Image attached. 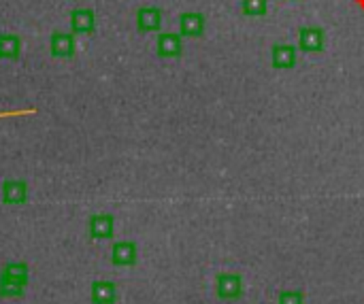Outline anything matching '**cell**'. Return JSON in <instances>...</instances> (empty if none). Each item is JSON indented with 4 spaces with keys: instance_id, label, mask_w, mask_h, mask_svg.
<instances>
[{
    "instance_id": "obj_13",
    "label": "cell",
    "mask_w": 364,
    "mask_h": 304,
    "mask_svg": "<svg viewBox=\"0 0 364 304\" xmlns=\"http://www.w3.org/2000/svg\"><path fill=\"white\" fill-rule=\"evenodd\" d=\"M0 276H7V278H13V281H19V283L28 285L30 268H28V264H23V262H9L3 268V274H0Z\"/></svg>"
},
{
    "instance_id": "obj_5",
    "label": "cell",
    "mask_w": 364,
    "mask_h": 304,
    "mask_svg": "<svg viewBox=\"0 0 364 304\" xmlns=\"http://www.w3.org/2000/svg\"><path fill=\"white\" fill-rule=\"evenodd\" d=\"M113 217L107 215V213H101V215H94L90 219V236L101 241V239H111L113 236Z\"/></svg>"
},
{
    "instance_id": "obj_10",
    "label": "cell",
    "mask_w": 364,
    "mask_h": 304,
    "mask_svg": "<svg viewBox=\"0 0 364 304\" xmlns=\"http://www.w3.org/2000/svg\"><path fill=\"white\" fill-rule=\"evenodd\" d=\"M28 196V188L23 181H7L3 185V200L7 205H21Z\"/></svg>"
},
{
    "instance_id": "obj_2",
    "label": "cell",
    "mask_w": 364,
    "mask_h": 304,
    "mask_svg": "<svg viewBox=\"0 0 364 304\" xmlns=\"http://www.w3.org/2000/svg\"><path fill=\"white\" fill-rule=\"evenodd\" d=\"M299 47L307 54H318L324 49V30L322 28H313V26H307V28H301L299 32Z\"/></svg>"
},
{
    "instance_id": "obj_7",
    "label": "cell",
    "mask_w": 364,
    "mask_h": 304,
    "mask_svg": "<svg viewBox=\"0 0 364 304\" xmlns=\"http://www.w3.org/2000/svg\"><path fill=\"white\" fill-rule=\"evenodd\" d=\"M181 37H201L205 30V17L201 13H183L179 19Z\"/></svg>"
},
{
    "instance_id": "obj_6",
    "label": "cell",
    "mask_w": 364,
    "mask_h": 304,
    "mask_svg": "<svg viewBox=\"0 0 364 304\" xmlns=\"http://www.w3.org/2000/svg\"><path fill=\"white\" fill-rule=\"evenodd\" d=\"M136 23H139V30L143 32H154L160 28V23H162V13L160 9L156 7H143L139 9L136 13Z\"/></svg>"
},
{
    "instance_id": "obj_14",
    "label": "cell",
    "mask_w": 364,
    "mask_h": 304,
    "mask_svg": "<svg viewBox=\"0 0 364 304\" xmlns=\"http://www.w3.org/2000/svg\"><path fill=\"white\" fill-rule=\"evenodd\" d=\"M23 292H26V283L0 276V296L3 298H19V296H23Z\"/></svg>"
},
{
    "instance_id": "obj_17",
    "label": "cell",
    "mask_w": 364,
    "mask_h": 304,
    "mask_svg": "<svg viewBox=\"0 0 364 304\" xmlns=\"http://www.w3.org/2000/svg\"><path fill=\"white\" fill-rule=\"evenodd\" d=\"M279 304H305V298L301 292L294 290H285L279 294Z\"/></svg>"
},
{
    "instance_id": "obj_16",
    "label": "cell",
    "mask_w": 364,
    "mask_h": 304,
    "mask_svg": "<svg viewBox=\"0 0 364 304\" xmlns=\"http://www.w3.org/2000/svg\"><path fill=\"white\" fill-rule=\"evenodd\" d=\"M266 7H269V0H241V9L250 17H260L266 13Z\"/></svg>"
},
{
    "instance_id": "obj_8",
    "label": "cell",
    "mask_w": 364,
    "mask_h": 304,
    "mask_svg": "<svg viewBox=\"0 0 364 304\" xmlns=\"http://www.w3.org/2000/svg\"><path fill=\"white\" fill-rule=\"evenodd\" d=\"M271 62L275 68H292L296 64V49L292 45H275L271 52Z\"/></svg>"
},
{
    "instance_id": "obj_18",
    "label": "cell",
    "mask_w": 364,
    "mask_h": 304,
    "mask_svg": "<svg viewBox=\"0 0 364 304\" xmlns=\"http://www.w3.org/2000/svg\"><path fill=\"white\" fill-rule=\"evenodd\" d=\"M358 5H360V9L364 11V0H358Z\"/></svg>"
},
{
    "instance_id": "obj_1",
    "label": "cell",
    "mask_w": 364,
    "mask_h": 304,
    "mask_svg": "<svg viewBox=\"0 0 364 304\" xmlns=\"http://www.w3.org/2000/svg\"><path fill=\"white\" fill-rule=\"evenodd\" d=\"M217 296L224 300H234L243 294V276L239 272H222L217 276Z\"/></svg>"
},
{
    "instance_id": "obj_11",
    "label": "cell",
    "mask_w": 364,
    "mask_h": 304,
    "mask_svg": "<svg viewBox=\"0 0 364 304\" xmlns=\"http://www.w3.org/2000/svg\"><path fill=\"white\" fill-rule=\"evenodd\" d=\"M70 21H72V28H75V32H83V34L92 32V30H94V23H96L94 13H92L90 9H77V11H72Z\"/></svg>"
},
{
    "instance_id": "obj_15",
    "label": "cell",
    "mask_w": 364,
    "mask_h": 304,
    "mask_svg": "<svg viewBox=\"0 0 364 304\" xmlns=\"http://www.w3.org/2000/svg\"><path fill=\"white\" fill-rule=\"evenodd\" d=\"M19 54V39L13 34L0 37V58H15Z\"/></svg>"
},
{
    "instance_id": "obj_4",
    "label": "cell",
    "mask_w": 364,
    "mask_h": 304,
    "mask_svg": "<svg viewBox=\"0 0 364 304\" xmlns=\"http://www.w3.org/2000/svg\"><path fill=\"white\" fill-rule=\"evenodd\" d=\"M90 296L94 304H115L117 302V285L111 281H94L90 287Z\"/></svg>"
},
{
    "instance_id": "obj_9",
    "label": "cell",
    "mask_w": 364,
    "mask_h": 304,
    "mask_svg": "<svg viewBox=\"0 0 364 304\" xmlns=\"http://www.w3.org/2000/svg\"><path fill=\"white\" fill-rule=\"evenodd\" d=\"M158 54L162 58H177L181 54V34L166 32L158 37Z\"/></svg>"
},
{
    "instance_id": "obj_3",
    "label": "cell",
    "mask_w": 364,
    "mask_h": 304,
    "mask_svg": "<svg viewBox=\"0 0 364 304\" xmlns=\"http://www.w3.org/2000/svg\"><path fill=\"white\" fill-rule=\"evenodd\" d=\"M111 262L115 266H132L136 262V245L132 241H117L111 249Z\"/></svg>"
},
{
    "instance_id": "obj_12",
    "label": "cell",
    "mask_w": 364,
    "mask_h": 304,
    "mask_svg": "<svg viewBox=\"0 0 364 304\" xmlns=\"http://www.w3.org/2000/svg\"><path fill=\"white\" fill-rule=\"evenodd\" d=\"M52 52H54V56H58V58L72 56V52H75V41H72L70 34L56 32V34L52 37Z\"/></svg>"
}]
</instances>
